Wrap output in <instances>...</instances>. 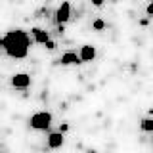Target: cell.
Returning a JSON list of instances; mask_svg holds the SVG:
<instances>
[{"mask_svg": "<svg viewBox=\"0 0 153 153\" xmlns=\"http://www.w3.org/2000/svg\"><path fill=\"white\" fill-rule=\"evenodd\" d=\"M0 46L6 50V54L13 59H23L29 54V46H31V38L27 36L25 31L16 29V31H8L4 38L0 40Z\"/></svg>", "mask_w": 153, "mask_h": 153, "instance_id": "1", "label": "cell"}, {"mask_svg": "<svg viewBox=\"0 0 153 153\" xmlns=\"http://www.w3.org/2000/svg\"><path fill=\"white\" fill-rule=\"evenodd\" d=\"M29 124H31V128H35V130H48V128H50V124H52V113L38 111L35 115H31Z\"/></svg>", "mask_w": 153, "mask_h": 153, "instance_id": "2", "label": "cell"}, {"mask_svg": "<svg viewBox=\"0 0 153 153\" xmlns=\"http://www.w3.org/2000/svg\"><path fill=\"white\" fill-rule=\"evenodd\" d=\"M69 19H71V4L65 0V2H61L56 10V21L59 23V25H63Z\"/></svg>", "mask_w": 153, "mask_h": 153, "instance_id": "3", "label": "cell"}, {"mask_svg": "<svg viewBox=\"0 0 153 153\" xmlns=\"http://www.w3.org/2000/svg\"><path fill=\"white\" fill-rule=\"evenodd\" d=\"M12 86H16L19 90H25V88L31 86V76L27 73H16L12 76Z\"/></svg>", "mask_w": 153, "mask_h": 153, "instance_id": "4", "label": "cell"}, {"mask_svg": "<svg viewBox=\"0 0 153 153\" xmlns=\"http://www.w3.org/2000/svg\"><path fill=\"white\" fill-rule=\"evenodd\" d=\"M63 142H65V136L61 132H54V134L48 136V147L50 149H59L63 146Z\"/></svg>", "mask_w": 153, "mask_h": 153, "instance_id": "5", "label": "cell"}, {"mask_svg": "<svg viewBox=\"0 0 153 153\" xmlns=\"http://www.w3.org/2000/svg\"><path fill=\"white\" fill-rule=\"evenodd\" d=\"M94 57H96V48H94V46L84 44L82 48H80V52H79V59H80V63H82V61H92Z\"/></svg>", "mask_w": 153, "mask_h": 153, "instance_id": "6", "label": "cell"}, {"mask_svg": "<svg viewBox=\"0 0 153 153\" xmlns=\"http://www.w3.org/2000/svg\"><path fill=\"white\" fill-rule=\"evenodd\" d=\"M31 33H33V38H35V42L36 44H46L48 40H50V35H48V31H44V29H31Z\"/></svg>", "mask_w": 153, "mask_h": 153, "instance_id": "7", "label": "cell"}, {"mask_svg": "<svg viewBox=\"0 0 153 153\" xmlns=\"http://www.w3.org/2000/svg\"><path fill=\"white\" fill-rule=\"evenodd\" d=\"M59 61H61V65H76V63H80L79 54H75V52H65Z\"/></svg>", "mask_w": 153, "mask_h": 153, "instance_id": "8", "label": "cell"}, {"mask_svg": "<svg viewBox=\"0 0 153 153\" xmlns=\"http://www.w3.org/2000/svg\"><path fill=\"white\" fill-rule=\"evenodd\" d=\"M142 130H143V132H151V130H153V121H151L149 117H146V119L142 121Z\"/></svg>", "mask_w": 153, "mask_h": 153, "instance_id": "9", "label": "cell"}, {"mask_svg": "<svg viewBox=\"0 0 153 153\" xmlns=\"http://www.w3.org/2000/svg\"><path fill=\"white\" fill-rule=\"evenodd\" d=\"M92 29H94V31H103V29H105V21H103V19H94V21H92Z\"/></svg>", "mask_w": 153, "mask_h": 153, "instance_id": "10", "label": "cell"}, {"mask_svg": "<svg viewBox=\"0 0 153 153\" xmlns=\"http://www.w3.org/2000/svg\"><path fill=\"white\" fill-rule=\"evenodd\" d=\"M146 13H147V17H153V4H147Z\"/></svg>", "mask_w": 153, "mask_h": 153, "instance_id": "11", "label": "cell"}, {"mask_svg": "<svg viewBox=\"0 0 153 153\" xmlns=\"http://www.w3.org/2000/svg\"><path fill=\"white\" fill-rule=\"evenodd\" d=\"M67 130H69V124H67V123H63V124L59 126V132H61V134H65Z\"/></svg>", "mask_w": 153, "mask_h": 153, "instance_id": "12", "label": "cell"}, {"mask_svg": "<svg viewBox=\"0 0 153 153\" xmlns=\"http://www.w3.org/2000/svg\"><path fill=\"white\" fill-rule=\"evenodd\" d=\"M46 48H48V50H54V48H56V42L54 40H48L46 42Z\"/></svg>", "mask_w": 153, "mask_h": 153, "instance_id": "13", "label": "cell"}, {"mask_svg": "<svg viewBox=\"0 0 153 153\" xmlns=\"http://www.w3.org/2000/svg\"><path fill=\"white\" fill-rule=\"evenodd\" d=\"M103 2H105V0H92V4H94V6H102Z\"/></svg>", "mask_w": 153, "mask_h": 153, "instance_id": "14", "label": "cell"}, {"mask_svg": "<svg viewBox=\"0 0 153 153\" xmlns=\"http://www.w3.org/2000/svg\"><path fill=\"white\" fill-rule=\"evenodd\" d=\"M0 153H2V151H0Z\"/></svg>", "mask_w": 153, "mask_h": 153, "instance_id": "15", "label": "cell"}]
</instances>
